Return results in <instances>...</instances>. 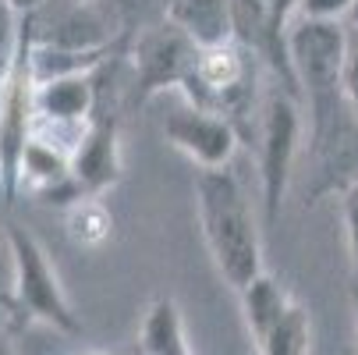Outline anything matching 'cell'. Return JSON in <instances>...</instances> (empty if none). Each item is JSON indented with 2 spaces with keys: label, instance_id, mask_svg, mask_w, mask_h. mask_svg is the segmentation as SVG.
I'll list each match as a JSON object with an SVG mask.
<instances>
[{
  "label": "cell",
  "instance_id": "cell-1",
  "mask_svg": "<svg viewBox=\"0 0 358 355\" xmlns=\"http://www.w3.org/2000/svg\"><path fill=\"white\" fill-rule=\"evenodd\" d=\"M195 214L220 277L234 291L263 274V235L248 192L231 167L195 171Z\"/></svg>",
  "mask_w": 358,
  "mask_h": 355
},
{
  "label": "cell",
  "instance_id": "cell-2",
  "mask_svg": "<svg viewBox=\"0 0 358 355\" xmlns=\"http://www.w3.org/2000/svg\"><path fill=\"white\" fill-rule=\"evenodd\" d=\"M8 252H11V291L8 309L15 313L18 327L46 323L64 337H82V320L71 306V298L61 284L57 267L50 263L43 242L22 228L8 224Z\"/></svg>",
  "mask_w": 358,
  "mask_h": 355
},
{
  "label": "cell",
  "instance_id": "cell-3",
  "mask_svg": "<svg viewBox=\"0 0 358 355\" xmlns=\"http://www.w3.org/2000/svg\"><path fill=\"white\" fill-rule=\"evenodd\" d=\"M301 142V104L284 89H270L259 107L255 153H259V188H263V224L273 228L284 207V195L294 174Z\"/></svg>",
  "mask_w": 358,
  "mask_h": 355
},
{
  "label": "cell",
  "instance_id": "cell-4",
  "mask_svg": "<svg viewBox=\"0 0 358 355\" xmlns=\"http://www.w3.org/2000/svg\"><path fill=\"white\" fill-rule=\"evenodd\" d=\"M124 54L131 57V104H149L164 92H178L192 75L199 46L167 18H157L135 29L124 39Z\"/></svg>",
  "mask_w": 358,
  "mask_h": 355
},
{
  "label": "cell",
  "instance_id": "cell-5",
  "mask_svg": "<svg viewBox=\"0 0 358 355\" xmlns=\"http://www.w3.org/2000/svg\"><path fill=\"white\" fill-rule=\"evenodd\" d=\"M341 46L344 22L294 18L287 25V61L298 82V99L341 92Z\"/></svg>",
  "mask_w": 358,
  "mask_h": 355
},
{
  "label": "cell",
  "instance_id": "cell-6",
  "mask_svg": "<svg viewBox=\"0 0 358 355\" xmlns=\"http://www.w3.org/2000/svg\"><path fill=\"white\" fill-rule=\"evenodd\" d=\"M164 139L185 153L199 171H220V167H231L234 153H238V135L234 128L210 114V111H199L192 107L188 99H174V104L164 111Z\"/></svg>",
  "mask_w": 358,
  "mask_h": 355
},
{
  "label": "cell",
  "instance_id": "cell-7",
  "mask_svg": "<svg viewBox=\"0 0 358 355\" xmlns=\"http://www.w3.org/2000/svg\"><path fill=\"white\" fill-rule=\"evenodd\" d=\"M96 107V71L89 75H68V78H32V132L64 128L71 139L85 128Z\"/></svg>",
  "mask_w": 358,
  "mask_h": 355
},
{
  "label": "cell",
  "instance_id": "cell-8",
  "mask_svg": "<svg viewBox=\"0 0 358 355\" xmlns=\"http://www.w3.org/2000/svg\"><path fill=\"white\" fill-rule=\"evenodd\" d=\"M18 192L36 195L39 202H50V207H75L78 199H85L78 192V185L71 181V160H68V149L32 135L22 149V160H18Z\"/></svg>",
  "mask_w": 358,
  "mask_h": 355
},
{
  "label": "cell",
  "instance_id": "cell-9",
  "mask_svg": "<svg viewBox=\"0 0 358 355\" xmlns=\"http://www.w3.org/2000/svg\"><path fill=\"white\" fill-rule=\"evenodd\" d=\"M164 18L178 25L199 50L231 39V0H167Z\"/></svg>",
  "mask_w": 358,
  "mask_h": 355
},
{
  "label": "cell",
  "instance_id": "cell-10",
  "mask_svg": "<svg viewBox=\"0 0 358 355\" xmlns=\"http://www.w3.org/2000/svg\"><path fill=\"white\" fill-rule=\"evenodd\" d=\"M138 351L142 355H192L181 306L171 295H160L149 302L142 327H138Z\"/></svg>",
  "mask_w": 358,
  "mask_h": 355
},
{
  "label": "cell",
  "instance_id": "cell-11",
  "mask_svg": "<svg viewBox=\"0 0 358 355\" xmlns=\"http://www.w3.org/2000/svg\"><path fill=\"white\" fill-rule=\"evenodd\" d=\"M238 302H241V320L252 334V341H259L287 309H291V295L284 291V284L277 277H270L266 270L259 277H252L241 291H238Z\"/></svg>",
  "mask_w": 358,
  "mask_h": 355
},
{
  "label": "cell",
  "instance_id": "cell-12",
  "mask_svg": "<svg viewBox=\"0 0 358 355\" xmlns=\"http://www.w3.org/2000/svg\"><path fill=\"white\" fill-rule=\"evenodd\" d=\"M259 355H313V316L305 306L291 302V309L255 341Z\"/></svg>",
  "mask_w": 358,
  "mask_h": 355
},
{
  "label": "cell",
  "instance_id": "cell-13",
  "mask_svg": "<svg viewBox=\"0 0 358 355\" xmlns=\"http://www.w3.org/2000/svg\"><path fill=\"white\" fill-rule=\"evenodd\" d=\"M64 228L71 245L78 249H99L114 235V214L103 199H78L75 207L64 210Z\"/></svg>",
  "mask_w": 358,
  "mask_h": 355
},
{
  "label": "cell",
  "instance_id": "cell-14",
  "mask_svg": "<svg viewBox=\"0 0 358 355\" xmlns=\"http://www.w3.org/2000/svg\"><path fill=\"white\" fill-rule=\"evenodd\" d=\"M341 92L351 114L358 118V25L344 22V46H341Z\"/></svg>",
  "mask_w": 358,
  "mask_h": 355
},
{
  "label": "cell",
  "instance_id": "cell-15",
  "mask_svg": "<svg viewBox=\"0 0 358 355\" xmlns=\"http://www.w3.org/2000/svg\"><path fill=\"white\" fill-rule=\"evenodd\" d=\"M18 46H22V18L0 0V89H4V82L15 71Z\"/></svg>",
  "mask_w": 358,
  "mask_h": 355
},
{
  "label": "cell",
  "instance_id": "cell-16",
  "mask_svg": "<svg viewBox=\"0 0 358 355\" xmlns=\"http://www.w3.org/2000/svg\"><path fill=\"white\" fill-rule=\"evenodd\" d=\"M355 0H298L294 18H313V22H348Z\"/></svg>",
  "mask_w": 358,
  "mask_h": 355
},
{
  "label": "cell",
  "instance_id": "cell-17",
  "mask_svg": "<svg viewBox=\"0 0 358 355\" xmlns=\"http://www.w3.org/2000/svg\"><path fill=\"white\" fill-rule=\"evenodd\" d=\"M341 217H344L348 252H351V267H355V281H358V181L341 192Z\"/></svg>",
  "mask_w": 358,
  "mask_h": 355
},
{
  "label": "cell",
  "instance_id": "cell-18",
  "mask_svg": "<svg viewBox=\"0 0 358 355\" xmlns=\"http://www.w3.org/2000/svg\"><path fill=\"white\" fill-rule=\"evenodd\" d=\"M4 4L18 15V18H32V15H39L50 0H4Z\"/></svg>",
  "mask_w": 358,
  "mask_h": 355
},
{
  "label": "cell",
  "instance_id": "cell-19",
  "mask_svg": "<svg viewBox=\"0 0 358 355\" xmlns=\"http://www.w3.org/2000/svg\"><path fill=\"white\" fill-rule=\"evenodd\" d=\"M0 355H15V344L8 341V330L0 327Z\"/></svg>",
  "mask_w": 358,
  "mask_h": 355
},
{
  "label": "cell",
  "instance_id": "cell-20",
  "mask_svg": "<svg viewBox=\"0 0 358 355\" xmlns=\"http://www.w3.org/2000/svg\"><path fill=\"white\" fill-rule=\"evenodd\" d=\"M348 295H351V313H355V327H358V281L351 284V291H348Z\"/></svg>",
  "mask_w": 358,
  "mask_h": 355
},
{
  "label": "cell",
  "instance_id": "cell-21",
  "mask_svg": "<svg viewBox=\"0 0 358 355\" xmlns=\"http://www.w3.org/2000/svg\"><path fill=\"white\" fill-rule=\"evenodd\" d=\"M348 22H351V25H358V0H355V8H351V15H348Z\"/></svg>",
  "mask_w": 358,
  "mask_h": 355
},
{
  "label": "cell",
  "instance_id": "cell-22",
  "mask_svg": "<svg viewBox=\"0 0 358 355\" xmlns=\"http://www.w3.org/2000/svg\"><path fill=\"white\" fill-rule=\"evenodd\" d=\"M82 355H107V351H82Z\"/></svg>",
  "mask_w": 358,
  "mask_h": 355
},
{
  "label": "cell",
  "instance_id": "cell-23",
  "mask_svg": "<svg viewBox=\"0 0 358 355\" xmlns=\"http://www.w3.org/2000/svg\"><path fill=\"white\" fill-rule=\"evenodd\" d=\"M355 355H358V351H355Z\"/></svg>",
  "mask_w": 358,
  "mask_h": 355
}]
</instances>
